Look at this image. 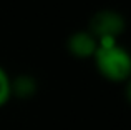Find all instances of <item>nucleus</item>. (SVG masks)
Here are the masks:
<instances>
[{
	"label": "nucleus",
	"mask_w": 131,
	"mask_h": 130,
	"mask_svg": "<svg viewBox=\"0 0 131 130\" xmlns=\"http://www.w3.org/2000/svg\"><path fill=\"white\" fill-rule=\"evenodd\" d=\"M10 75L7 73V70L0 65V108L12 98V88H10Z\"/></svg>",
	"instance_id": "39448f33"
},
{
	"label": "nucleus",
	"mask_w": 131,
	"mask_h": 130,
	"mask_svg": "<svg viewBox=\"0 0 131 130\" xmlns=\"http://www.w3.org/2000/svg\"><path fill=\"white\" fill-rule=\"evenodd\" d=\"M10 88H12V97L18 98H28L37 92V80L30 75H18L10 82Z\"/></svg>",
	"instance_id": "20e7f679"
},
{
	"label": "nucleus",
	"mask_w": 131,
	"mask_h": 130,
	"mask_svg": "<svg viewBox=\"0 0 131 130\" xmlns=\"http://www.w3.org/2000/svg\"><path fill=\"white\" fill-rule=\"evenodd\" d=\"M126 22L121 13L115 10H100L90 20L88 32L96 40H118V37L125 32Z\"/></svg>",
	"instance_id": "f03ea898"
},
{
	"label": "nucleus",
	"mask_w": 131,
	"mask_h": 130,
	"mask_svg": "<svg viewBox=\"0 0 131 130\" xmlns=\"http://www.w3.org/2000/svg\"><path fill=\"white\" fill-rule=\"evenodd\" d=\"M93 60L100 75L110 82H126L131 75V57L118 40H100Z\"/></svg>",
	"instance_id": "f257e3e1"
},
{
	"label": "nucleus",
	"mask_w": 131,
	"mask_h": 130,
	"mask_svg": "<svg viewBox=\"0 0 131 130\" xmlns=\"http://www.w3.org/2000/svg\"><path fill=\"white\" fill-rule=\"evenodd\" d=\"M67 49L75 59H80V60L93 59L96 49H98V40L88 30H78V32L71 33L68 37Z\"/></svg>",
	"instance_id": "7ed1b4c3"
}]
</instances>
